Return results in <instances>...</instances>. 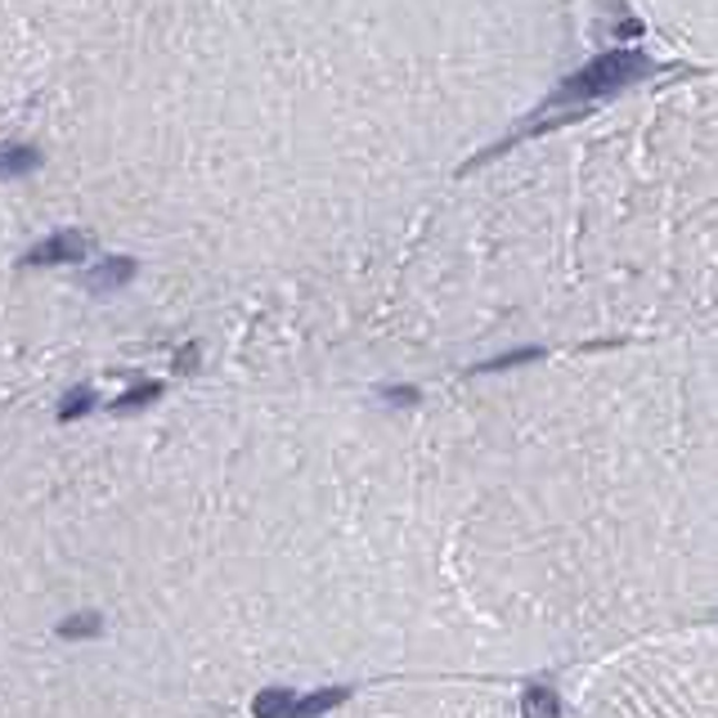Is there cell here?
<instances>
[{"label": "cell", "instance_id": "8992f818", "mask_svg": "<svg viewBox=\"0 0 718 718\" xmlns=\"http://www.w3.org/2000/svg\"><path fill=\"white\" fill-rule=\"evenodd\" d=\"M41 167V153L28 144H0V180H23Z\"/></svg>", "mask_w": 718, "mask_h": 718}, {"label": "cell", "instance_id": "ba28073f", "mask_svg": "<svg viewBox=\"0 0 718 718\" xmlns=\"http://www.w3.org/2000/svg\"><path fill=\"white\" fill-rule=\"evenodd\" d=\"M99 634H103V620L94 611H81V616L59 625V638H68V642H86V638H99Z\"/></svg>", "mask_w": 718, "mask_h": 718}, {"label": "cell", "instance_id": "7a4b0ae2", "mask_svg": "<svg viewBox=\"0 0 718 718\" xmlns=\"http://www.w3.org/2000/svg\"><path fill=\"white\" fill-rule=\"evenodd\" d=\"M647 72H656L651 68V59L647 54H638V50H611V54H597L592 63H584L575 77H566L544 103H539V112L530 117L526 127H517L508 140H499L495 149H486L481 158H471V167H486L490 158H499V153H508L517 140H526V136H544V131H552V127H561V122H575L579 112H588V103H597V99H607V94H616V90H625V86H634V81H642ZM467 167V171H471Z\"/></svg>", "mask_w": 718, "mask_h": 718}, {"label": "cell", "instance_id": "52a82bcc", "mask_svg": "<svg viewBox=\"0 0 718 718\" xmlns=\"http://www.w3.org/2000/svg\"><path fill=\"white\" fill-rule=\"evenodd\" d=\"M292 700H297L292 687H266V691L252 700V714H257V718H288Z\"/></svg>", "mask_w": 718, "mask_h": 718}, {"label": "cell", "instance_id": "8fae6325", "mask_svg": "<svg viewBox=\"0 0 718 718\" xmlns=\"http://www.w3.org/2000/svg\"><path fill=\"white\" fill-rule=\"evenodd\" d=\"M382 400H391V405H418L422 391L418 387H382Z\"/></svg>", "mask_w": 718, "mask_h": 718}, {"label": "cell", "instance_id": "277c9868", "mask_svg": "<svg viewBox=\"0 0 718 718\" xmlns=\"http://www.w3.org/2000/svg\"><path fill=\"white\" fill-rule=\"evenodd\" d=\"M86 257V238L81 233H50L46 243H37L23 266H63V261H81Z\"/></svg>", "mask_w": 718, "mask_h": 718}, {"label": "cell", "instance_id": "7c38bea8", "mask_svg": "<svg viewBox=\"0 0 718 718\" xmlns=\"http://www.w3.org/2000/svg\"><path fill=\"white\" fill-rule=\"evenodd\" d=\"M193 369H198V346H185L176 355V373H193Z\"/></svg>", "mask_w": 718, "mask_h": 718}, {"label": "cell", "instance_id": "3957f363", "mask_svg": "<svg viewBox=\"0 0 718 718\" xmlns=\"http://www.w3.org/2000/svg\"><path fill=\"white\" fill-rule=\"evenodd\" d=\"M131 279H136V261H131V257H108V261H99V266H90V270L81 275V288L108 297V292H117V288H127Z\"/></svg>", "mask_w": 718, "mask_h": 718}, {"label": "cell", "instance_id": "6da1fadb", "mask_svg": "<svg viewBox=\"0 0 718 718\" xmlns=\"http://www.w3.org/2000/svg\"><path fill=\"white\" fill-rule=\"evenodd\" d=\"M611 718H718V620L638 642Z\"/></svg>", "mask_w": 718, "mask_h": 718}, {"label": "cell", "instance_id": "9c48e42d", "mask_svg": "<svg viewBox=\"0 0 718 718\" xmlns=\"http://www.w3.org/2000/svg\"><path fill=\"white\" fill-rule=\"evenodd\" d=\"M162 396V382H140V387H131L122 400L112 405V413H136V409H144L149 400H158Z\"/></svg>", "mask_w": 718, "mask_h": 718}, {"label": "cell", "instance_id": "30bf717a", "mask_svg": "<svg viewBox=\"0 0 718 718\" xmlns=\"http://www.w3.org/2000/svg\"><path fill=\"white\" fill-rule=\"evenodd\" d=\"M90 405H94V391H90V387H72V391L59 400V422H72V418L90 413Z\"/></svg>", "mask_w": 718, "mask_h": 718}, {"label": "cell", "instance_id": "5b68a950", "mask_svg": "<svg viewBox=\"0 0 718 718\" xmlns=\"http://www.w3.org/2000/svg\"><path fill=\"white\" fill-rule=\"evenodd\" d=\"M346 696H350V687H323V691H306V696L297 691V700H292L288 718H319V714L337 709Z\"/></svg>", "mask_w": 718, "mask_h": 718}]
</instances>
